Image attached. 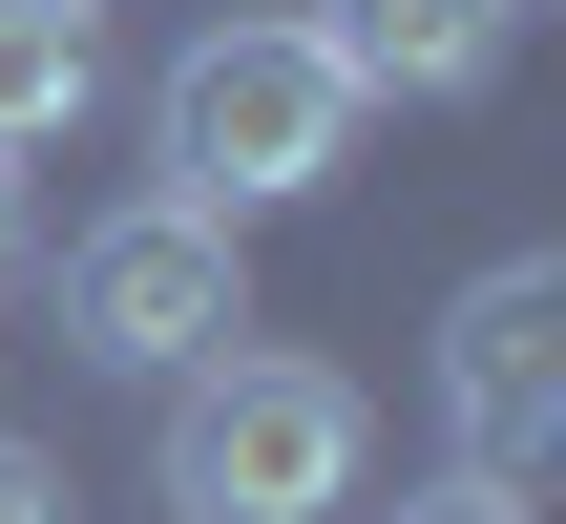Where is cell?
I'll use <instances>...</instances> for the list:
<instances>
[{"label":"cell","mask_w":566,"mask_h":524,"mask_svg":"<svg viewBox=\"0 0 566 524\" xmlns=\"http://www.w3.org/2000/svg\"><path fill=\"white\" fill-rule=\"evenodd\" d=\"M357 462H378L357 378L231 336V357L168 378V462H147V483H168V524H336V504H357Z\"/></svg>","instance_id":"1"},{"label":"cell","mask_w":566,"mask_h":524,"mask_svg":"<svg viewBox=\"0 0 566 524\" xmlns=\"http://www.w3.org/2000/svg\"><path fill=\"white\" fill-rule=\"evenodd\" d=\"M147 147H168V210H294V189L357 147V84H336L315 21H210V42L168 63Z\"/></svg>","instance_id":"2"},{"label":"cell","mask_w":566,"mask_h":524,"mask_svg":"<svg viewBox=\"0 0 566 524\" xmlns=\"http://www.w3.org/2000/svg\"><path fill=\"white\" fill-rule=\"evenodd\" d=\"M252 336V273H231V210H105L84 252H63V357H105V378H189V357H231Z\"/></svg>","instance_id":"3"},{"label":"cell","mask_w":566,"mask_h":524,"mask_svg":"<svg viewBox=\"0 0 566 524\" xmlns=\"http://www.w3.org/2000/svg\"><path fill=\"white\" fill-rule=\"evenodd\" d=\"M441 441H462V483H525L566 441V273L546 252H504V273L441 315Z\"/></svg>","instance_id":"4"},{"label":"cell","mask_w":566,"mask_h":524,"mask_svg":"<svg viewBox=\"0 0 566 524\" xmlns=\"http://www.w3.org/2000/svg\"><path fill=\"white\" fill-rule=\"evenodd\" d=\"M315 42H336V84H357V105H462V84H504L525 0H336Z\"/></svg>","instance_id":"5"},{"label":"cell","mask_w":566,"mask_h":524,"mask_svg":"<svg viewBox=\"0 0 566 524\" xmlns=\"http://www.w3.org/2000/svg\"><path fill=\"white\" fill-rule=\"evenodd\" d=\"M84 84H105V0H0V168H21V147H63V126H84Z\"/></svg>","instance_id":"6"},{"label":"cell","mask_w":566,"mask_h":524,"mask_svg":"<svg viewBox=\"0 0 566 524\" xmlns=\"http://www.w3.org/2000/svg\"><path fill=\"white\" fill-rule=\"evenodd\" d=\"M378 524H546L525 483H420V504H378Z\"/></svg>","instance_id":"7"},{"label":"cell","mask_w":566,"mask_h":524,"mask_svg":"<svg viewBox=\"0 0 566 524\" xmlns=\"http://www.w3.org/2000/svg\"><path fill=\"white\" fill-rule=\"evenodd\" d=\"M0 524H63V483H42V441H0Z\"/></svg>","instance_id":"8"},{"label":"cell","mask_w":566,"mask_h":524,"mask_svg":"<svg viewBox=\"0 0 566 524\" xmlns=\"http://www.w3.org/2000/svg\"><path fill=\"white\" fill-rule=\"evenodd\" d=\"M0 273H21V168H0Z\"/></svg>","instance_id":"9"}]
</instances>
